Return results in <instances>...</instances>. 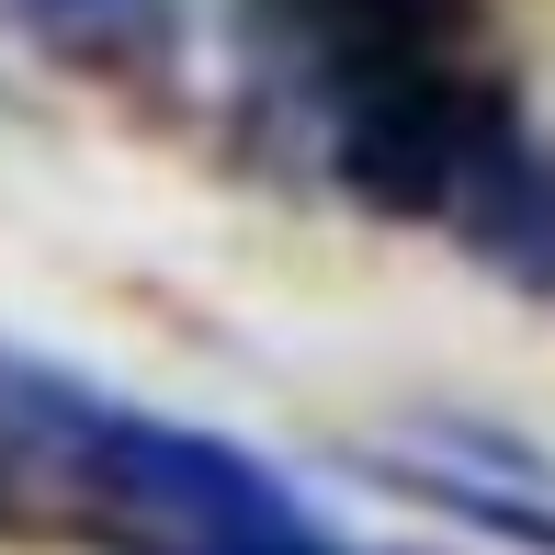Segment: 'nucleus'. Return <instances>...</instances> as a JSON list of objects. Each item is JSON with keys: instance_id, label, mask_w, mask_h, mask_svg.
<instances>
[{"instance_id": "obj_1", "label": "nucleus", "mask_w": 555, "mask_h": 555, "mask_svg": "<svg viewBox=\"0 0 555 555\" xmlns=\"http://www.w3.org/2000/svg\"><path fill=\"white\" fill-rule=\"evenodd\" d=\"M0 420L23 453H57L91 488V511L125 533V555H351L284 499V476H261L238 442L182 431V420H137L80 397L68 374L0 363Z\"/></svg>"}, {"instance_id": "obj_2", "label": "nucleus", "mask_w": 555, "mask_h": 555, "mask_svg": "<svg viewBox=\"0 0 555 555\" xmlns=\"http://www.w3.org/2000/svg\"><path fill=\"white\" fill-rule=\"evenodd\" d=\"M442 216L465 227L499 272H521V284L555 295V159H533V147L511 137V114L476 125V147H465V170H453Z\"/></svg>"}, {"instance_id": "obj_3", "label": "nucleus", "mask_w": 555, "mask_h": 555, "mask_svg": "<svg viewBox=\"0 0 555 555\" xmlns=\"http://www.w3.org/2000/svg\"><path fill=\"white\" fill-rule=\"evenodd\" d=\"M307 23H330L351 57H386V46H420L431 23H453V0H295Z\"/></svg>"}]
</instances>
